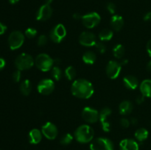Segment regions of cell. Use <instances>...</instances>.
Returning <instances> with one entry per match:
<instances>
[{
  "label": "cell",
  "mask_w": 151,
  "mask_h": 150,
  "mask_svg": "<svg viewBox=\"0 0 151 150\" xmlns=\"http://www.w3.org/2000/svg\"><path fill=\"white\" fill-rule=\"evenodd\" d=\"M72 94L80 99H89L94 94V88L91 82L85 79H76L71 87Z\"/></svg>",
  "instance_id": "6da1fadb"
},
{
  "label": "cell",
  "mask_w": 151,
  "mask_h": 150,
  "mask_svg": "<svg viewBox=\"0 0 151 150\" xmlns=\"http://www.w3.org/2000/svg\"><path fill=\"white\" fill-rule=\"evenodd\" d=\"M94 135V129L88 124L81 125L75 132V138L78 142L82 144H86L92 141Z\"/></svg>",
  "instance_id": "7a4b0ae2"
},
{
  "label": "cell",
  "mask_w": 151,
  "mask_h": 150,
  "mask_svg": "<svg viewBox=\"0 0 151 150\" xmlns=\"http://www.w3.org/2000/svg\"><path fill=\"white\" fill-rule=\"evenodd\" d=\"M35 64L39 70L46 72L51 70L55 63L54 60L52 59L50 55L43 53L37 56L35 60Z\"/></svg>",
  "instance_id": "3957f363"
},
{
  "label": "cell",
  "mask_w": 151,
  "mask_h": 150,
  "mask_svg": "<svg viewBox=\"0 0 151 150\" xmlns=\"http://www.w3.org/2000/svg\"><path fill=\"white\" fill-rule=\"evenodd\" d=\"M34 62L32 56L27 53H22L19 54L15 60V66L17 69L20 71L27 70L33 66Z\"/></svg>",
  "instance_id": "277c9868"
},
{
  "label": "cell",
  "mask_w": 151,
  "mask_h": 150,
  "mask_svg": "<svg viewBox=\"0 0 151 150\" xmlns=\"http://www.w3.org/2000/svg\"><path fill=\"white\" fill-rule=\"evenodd\" d=\"M24 42V35L20 31H13L8 38V44L10 49L16 50L20 48Z\"/></svg>",
  "instance_id": "5b68a950"
},
{
  "label": "cell",
  "mask_w": 151,
  "mask_h": 150,
  "mask_svg": "<svg viewBox=\"0 0 151 150\" xmlns=\"http://www.w3.org/2000/svg\"><path fill=\"white\" fill-rule=\"evenodd\" d=\"M91 150H114V144L111 141L106 138L94 139L90 144Z\"/></svg>",
  "instance_id": "8992f818"
},
{
  "label": "cell",
  "mask_w": 151,
  "mask_h": 150,
  "mask_svg": "<svg viewBox=\"0 0 151 150\" xmlns=\"http://www.w3.org/2000/svg\"><path fill=\"white\" fill-rule=\"evenodd\" d=\"M81 20H82V23L84 26L88 29H92L100 24L101 18L97 13L92 12V13H89L88 14L82 16Z\"/></svg>",
  "instance_id": "52a82bcc"
},
{
  "label": "cell",
  "mask_w": 151,
  "mask_h": 150,
  "mask_svg": "<svg viewBox=\"0 0 151 150\" xmlns=\"http://www.w3.org/2000/svg\"><path fill=\"white\" fill-rule=\"evenodd\" d=\"M66 35V29L61 24H57L51 29L50 32V38L56 44H59L63 40Z\"/></svg>",
  "instance_id": "ba28073f"
},
{
  "label": "cell",
  "mask_w": 151,
  "mask_h": 150,
  "mask_svg": "<svg viewBox=\"0 0 151 150\" xmlns=\"http://www.w3.org/2000/svg\"><path fill=\"white\" fill-rule=\"evenodd\" d=\"M122 69V65L115 60H110L106 66V74L110 79H114L119 76Z\"/></svg>",
  "instance_id": "9c48e42d"
},
{
  "label": "cell",
  "mask_w": 151,
  "mask_h": 150,
  "mask_svg": "<svg viewBox=\"0 0 151 150\" xmlns=\"http://www.w3.org/2000/svg\"><path fill=\"white\" fill-rule=\"evenodd\" d=\"M54 81L51 79H44L38 84L37 90L38 93L43 95H49L54 91Z\"/></svg>",
  "instance_id": "30bf717a"
},
{
  "label": "cell",
  "mask_w": 151,
  "mask_h": 150,
  "mask_svg": "<svg viewBox=\"0 0 151 150\" xmlns=\"http://www.w3.org/2000/svg\"><path fill=\"white\" fill-rule=\"evenodd\" d=\"M100 113L97 110L90 107H84L82 111V117L85 121L88 123H96L99 120Z\"/></svg>",
  "instance_id": "8fae6325"
},
{
  "label": "cell",
  "mask_w": 151,
  "mask_h": 150,
  "mask_svg": "<svg viewBox=\"0 0 151 150\" xmlns=\"http://www.w3.org/2000/svg\"><path fill=\"white\" fill-rule=\"evenodd\" d=\"M79 43L82 46L87 47L95 46L96 43H97L96 36L91 32H88V31L83 32L80 35Z\"/></svg>",
  "instance_id": "7c38bea8"
},
{
  "label": "cell",
  "mask_w": 151,
  "mask_h": 150,
  "mask_svg": "<svg viewBox=\"0 0 151 150\" xmlns=\"http://www.w3.org/2000/svg\"><path fill=\"white\" fill-rule=\"evenodd\" d=\"M41 132L43 135L49 140L55 139L58 135L57 126L51 122H47L41 128Z\"/></svg>",
  "instance_id": "4fadbf2b"
},
{
  "label": "cell",
  "mask_w": 151,
  "mask_h": 150,
  "mask_svg": "<svg viewBox=\"0 0 151 150\" xmlns=\"http://www.w3.org/2000/svg\"><path fill=\"white\" fill-rule=\"evenodd\" d=\"M111 114V110L109 107H104L102 109L100 112V116H99V119H100V124H101L102 128L104 132H110L111 130V125L110 123L108 121V118L110 115Z\"/></svg>",
  "instance_id": "5bb4252c"
},
{
  "label": "cell",
  "mask_w": 151,
  "mask_h": 150,
  "mask_svg": "<svg viewBox=\"0 0 151 150\" xmlns=\"http://www.w3.org/2000/svg\"><path fill=\"white\" fill-rule=\"evenodd\" d=\"M52 15V8L50 4L44 3L38 9L36 14V19L38 21H46L50 19Z\"/></svg>",
  "instance_id": "9a60e30c"
},
{
  "label": "cell",
  "mask_w": 151,
  "mask_h": 150,
  "mask_svg": "<svg viewBox=\"0 0 151 150\" xmlns=\"http://www.w3.org/2000/svg\"><path fill=\"white\" fill-rule=\"evenodd\" d=\"M120 150H139V144L133 139H124L119 143Z\"/></svg>",
  "instance_id": "2e32d148"
},
{
  "label": "cell",
  "mask_w": 151,
  "mask_h": 150,
  "mask_svg": "<svg viewBox=\"0 0 151 150\" xmlns=\"http://www.w3.org/2000/svg\"><path fill=\"white\" fill-rule=\"evenodd\" d=\"M123 84L129 90H135L139 86V80L136 76L128 75L123 78Z\"/></svg>",
  "instance_id": "e0dca14e"
},
{
  "label": "cell",
  "mask_w": 151,
  "mask_h": 150,
  "mask_svg": "<svg viewBox=\"0 0 151 150\" xmlns=\"http://www.w3.org/2000/svg\"><path fill=\"white\" fill-rule=\"evenodd\" d=\"M124 25V20L122 16L114 15L111 19V26L115 31H119Z\"/></svg>",
  "instance_id": "ac0fdd59"
},
{
  "label": "cell",
  "mask_w": 151,
  "mask_h": 150,
  "mask_svg": "<svg viewBox=\"0 0 151 150\" xmlns=\"http://www.w3.org/2000/svg\"><path fill=\"white\" fill-rule=\"evenodd\" d=\"M42 139V132L38 129H32L29 132V141L31 144H38Z\"/></svg>",
  "instance_id": "d6986e66"
},
{
  "label": "cell",
  "mask_w": 151,
  "mask_h": 150,
  "mask_svg": "<svg viewBox=\"0 0 151 150\" xmlns=\"http://www.w3.org/2000/svg\"><path fill=\"white\" fill-rule=\"evenodd\" d=\"M142 94L145 97H151V79H147L141 82L139 86Z\"/></svg>",
  "instance_id": "ffe728a7"
},
{
  "label": "cell",
  "mask_w": 151,
  "mask_h": 150,
  "mask_svg": "<svg viewBox=\"0 0 151 150\" xmlns=\"http://www.w3.org/2000/svg\"><path fill=\"white\" fill-rule=\"evenodd\" d=\"M119 113L122 116H126L130 114L133 110V104L129 101H123L120 103L119 106Z\"/></svg>",
  "instance_id": "44dd1931"
},
{
  "label": "cell",
  "mask_w": 151,
  "mask_h": 150,
  "mask_svg": "<svg viewBox=\"0 0 151 150\" xmlns=\"http://www.w3.org/2000/svg\"><path fill=\"white\" fill-rule=\"evenodd\" d=\"M32 84L29 79H24L21 82L20 91L23 95L28 96L32 91Z\"/></svg>",
  "instance_id": "7402d4cb"
},
{
  "label": "cell",
  "mask_w": 151,
  "mask_h": 150,
  "mask_svg": "<svg viewBox=\"0 0 151 150\" xmlns=\"http://www.w3.org/2000/svg\"><path fill=\"white\" fill-rule=\"evenodd\" d=\"M83 60L86 64L92 65L95 63L96 60H97V57H96L95 53H94L91 51H87L85 52L83 55Z\"/></svg>",
  "instance_id": "603a6c76"
},
{
  "label": "cell",
  "mask_w": 151,
  "mask_h": 150,
  "mask_svg": "<svg viewBox=\"0 0 151 150\" xmlns=\"http://www.w3.org/2000/svg\"><path fill=\"white\" fill-rule=\"evenodd\" d=\"M113 31L110 29H103L99 33V38L101 41H109L113 38Z\"/></svg>",
  "instance_id": "cb8c5ba5"
},
{
  "label": "cell",
  "mask_w": 151,
  "mask_h": 150,
  "mask_svg": "<svg viewBox=\"0 0 151 150\" xmlns=\"http://www.w3.org/2000/svg\"><path fill=\"white\" fill-rule=\"evenodd\" d=\"M149 135L148 131L145 128H139V129H137L135 132V138H137V141H140V142H142V141H145Z\"/></svg>",
  "instance_id": "d4e9b609"
},
{
  "label": "cell",
  "mask_w": 151,
  "mask_h": 150,
  "mask_svg": "<svg viewBox=\"0 0 151 150\" xmlns=\"http://www.w3.org/2000/svg\"><path fill=\"white\" fill-rule=\"evenodd\" d=\"M113 54L116 58H122L125 54V47L122 44H116L113 49Z\"/></svg>",
  "instance_id": "484cf974"
},
{
  "label": "cell",
  "mask_w": 151,
  "mask_h": 150,
  "mask_svg": "<svg viewBox=\"0 0 151 150\" xmlns=\"http://www.w3.org/2000/svg\"><path fill=\"white\" fill-rule=\"evenodd\" d=\"M65 76L68 80H73L76 76V70L73 66H68L66 69H65Z\"/></svg>",
  "instance_id": "4316f807"
},
{
  "label": "cell",
  "mask_w": 151,
  "mask_h": 150,
  "mask_svg": "<svg viewBox=\"0 0 151 150\" xmlns=\"http://www.w3.org/2000/svg\"><path fill=\"white\" fill-rule=\"evenodd\" d=\"M51 74L53 79L56 81H59L62 76V71L60 68L58 66H53L52 69H51Z\"/></svg>",
  "instance_id": "83f0119b"
},
{
  "label": "cell",
  "mask_w": 151,
  "mask_h": 150,
  "mask_svg": "<svg viewBox=\"0 0 151 150\" xmlns=\"http://www.w3.org/2000/svg\"><path fill=\"white\" fill-rule=\"evenodd\" d=\"M73 136L71 134L66 133V135L62 136V138L60 140V142L62 145H69L73 141Z\"/></svg>",
  "instance_id": "f1b7e54d"
},
{
  "label": "cell",
  "mask_w": 151,
  "mask_h": 150,
  "mask_svg": "<svg viewBox=\"0 0 151 150\" xmlns=\"http://www.w3.org/2000/svg\"><path fill=\"white\" fill-rule=\"evenodd\" d=\"M37 30L32 27H29L25 30L24 35L28 38H33L36 36Z\"/></svg>",
  "instance_id": "f546056e"
},
{
  "label": "cell",
  "mask_w": 151,
  "mask_h": 150,
  "mask_svg": "<svg viewBox=\"0 0 151 150\" xmlns=\"http://www.w3.org/2000/svg\"><path fill=\"white\" fill-rule=\"evenodd\" d=\"M47 41H48V38H47V35H41L38 37V41H37V44H38V46H44L47 43Z\"/></svg>",
  "instance_id": "4dcf8cb0"
},
{
  "label": "cell",
  "mask_w": 151,
  "mask_h": 150,
  "mask_svg": "<svg viewBox=\"0 0 151 150\" xmlns=\"http://www.w3.org/2000/svg\"><path fill=\"white\" fill-rule=\"evenodd\" d=\"M95 47L97 49V51L100 53V54H104L106 51V46L102 41L100 42H97L95 44Z\"/></svg>",
  "instance_id": "1f68e13d"
},
{
  "label": "cell",
  "mask_w": 151,
  "mask_h": 150,
  "mask_svg": "<svg viewBox=\"0 0 151 150\" xmlns=\"http://www.w3.org/2000/svg\"><path fill=\"white\" fill-rule=\"evenodd\" d=\"M21 77H22V74H21V71L17 69L16 71H15L13 72V75H12V79L15 82H18L20 81Z\"/></svg>",
  "instance_id": "d6a6232c"
},
{
  "label": "cell",
  "mask_w": 151,
  "mask_h": 150,
  "mask_svg": "<svg viewBox=\"0 0 151 150\" xmlns=\"http://www.w3.org/2000/svg\"><path fill=\"white\" fill-rule=\"evenodd\" d=\"M107 10L110 14H114L116 12V5L114 3L110 2L107 4Z\"/></svg>",
  "instance_id": "836d02e7"
},
{
  "label": "cell",
  "mask_w": 151,
  "mask_h": 150,
  "mask_svg": "<svg viewBox=\"0 0 151 150\" xmlns=\"http://www.w3.org/2000/svg\"><path fill=\"white\" fill-rule=\"evenodd\" d=\"M131 124V121L128 120V119H125V118H122L120 120V125L124 128H128V126Z\"/></svg>",
  "instance_id": "e575fe53"
},
{
  "label": "cell",
  "mask_w": 151,
  "mask_h": 150,
  "mask_svg": "<svg viewBox=\"0 0 151 150\" xmlns=\"http://www.w3.org/2000/svg\"><path fill=\"white\" fill-rule=\"evenodd\" d=\"M145 96H144L142 94V95L138 96H137V99H136V101H137V104H142V103L144 102V101H145Z\"/></svg>",
  "instance_id": "d590c367"
},
{
  "label": "cell",
  "mask_w": 151,
  "mask_h": 150,
  "mask_svg": "<svg viewBox=\"0 0 151 150\" xmlns=\"http://www.w3.org/2000/svg\"><path fill=\"white\" fill-rule=\"evenodd\" d=\"M6 30H7V26L0 22V35H3L6 32Z\"/></svg>",
  "instance_id": "8d00e7d4"
},
{
  "label": "cell",
  "mask_w": 151,
  "mask_h": 150,
  "mask_svg": "<svg viewBox=\"0 0 151 150\" xmlns=\"http://www.w3.org/2000/svg\"><path fill=\"white\" fill-rule=\"evenodd\" d=\"M146 48H147V51L148 53V55L151 57V39L147 42Z\"/></svg>",
  "instance_id": "74e56055"
},
{
  "label": "cell",
  "mask_w": 151,
  "mask_h": 150,
  "mask_svg": "<svg viewBox=\"0 0 151 150\" xmlns=\"http://www.w3.org/2000/svg\"><path fill=\"white\" fill-rule=\"evenodd\" d=\"M144 21H151V12L146 13L144 16Z\"/></svg>",
  "instance_id": "f35d334b"
},
{
  "label": "cell",
  "mask_w": 151,
  "mask_h": 150,
  "mask_svg": "<svg viewBox=\"0 0 151 150\" xmlns=\"http://www.w3.org/2000/svg\"><path fill=\"white\" fill-rule=\"evenodd\" d=\"M5 60L3 58H1V57H0V71L4 69V66H5Z\"/></svg>",
  "instance_id": "ab89813d"
},
{
  "label": "cell",
  "mask_w": 151,
  "mask_h": 150,
  "mask_svg": "<svg viewBox=\"0 0 151 150\" xmlns=\"http://www.w3.org/2000/svg\"><path fill=\"white\" fill-rule=\"evenodd\" d=\"M130 121H131V124H132L133 125H137L138 124V120H137V118H132Z\"/></svg>",
  "instance_id": "60d3db41"
},
{
  "label": "cell",
  "mask_w": 151,
  "mask_h": 150,
  "mask_svg": "<svg viewBox=\"0 0 151 150\" xmlns=\"http://www.w3.org/2000/svg\"><path fill=\"white\" fill-rule=\"evenodd\" d=\"M81 17H82V16H81V15L78 13H75V14L73 15V18L75 19H77V20H78V19H81Z\"/></svg>",
  "instance_id": "b9f144b4"
},
{
  "label": "cell",
  "mask_w": 151,
  "mask_h": 150,
  "mask_svg": "<svg viewBox=\"0 0 151 150\" xmlns=\"http://www.w3.org/2000/svg\"><path fill=\"white\" fill-rule=\"evenodd\" d=\"M147 71H148L151 72V60H150V61H149V63H147Z\"/></svg>",
  "instance_id": "7bdbcfd3"
},
{
  "label": "cell",
  "mask_w": 151,
  "mask_h": 150,
  "mask_svg": "<svg viewBox=\"0 0 151 150\" xmlns=\"http://www.w3.org/2000/svg\"><path fill=\"white\" fill-rule=\"evenodd\" d=\"M19 1V0H9V2L11 4H15L16 3H18Z\"/></svg>",
  "instance_id": "ee69618b"
},
{
  "label": "cell",
  "mask_w": 151,
  "mask_h": 150,
  "mask_svg": "<svg viewBox=\"0 0 151 150\" xmlns=\"http://www.w3.org/2000/svg\"><path fill=\"white\" fill-rule=\"evenodd\" d=\"M128 60H126V59H125V60H123L122 61V63H121V65H125V64H127V63H128Z\"/></svg>",
  "instance_id": "f6af8a7d"
},
{
  "label": "cell",
  "mask_w": 151,
  "mask_h": 150,
  "mask_svg": "<svg viewBox=\"0 0 151 150\" xmlns=\"http://www.w3.org/2000/svg\"><path fill=\"white\" fill-rule=\"evenodd\" d=\"M53 0H46L45 3L46 4H51V3L52 2Z\"/></svg>",
  "instance_id": "bcb514c9"
}]
</instances>
